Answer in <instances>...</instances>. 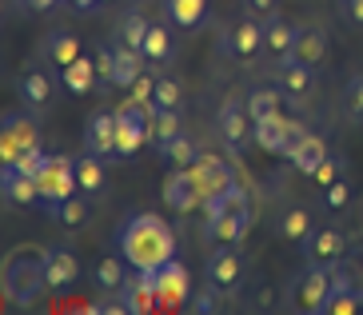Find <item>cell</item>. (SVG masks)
<instances>
[{"instance_id": "15", "label": "cell", "mask_w": 363, "mask_h": 315, "mask_svg": "<svg viewBox=\"0 0 363 315\" xmlns=\"http://www.w3.org/2000/svg\"><path fill=\"white\" fill-rule=\"evenodd\" d=\"M120 299H124V307H128V315H148L156 311V272H136L132 267L128 284H124V292H120Z\"/></svg>"}, {"instance_id": "12", "label": "cell", "mask_w": 363, "mask_h": 315, "mask_svg": "<svg viewBox=\"0 0 363 315\" xmlns=\"http://www.w3.org/2000/svg\"><path fill=\"white\" fill-rule=\"evenodd\" d=\"M284 156H288L299 172H308V176H311L315 164L328 156V140H323L320 132H308V128L291 124V140H288V152H284Z\"/></svg>"}, {"instance_id": "5", "label": "cell", "mask_w": 363, "mask_h": 315, "mask_svg": "<svg viewBox=\"0 0 363 315\" xmlns=\"http://www.w3.org/2000/svg\"><path fill=\"white\" fill-rule=\"evenodd\" d=\"M184 172L192 176V184H196V192H200L203 204H208V200H224L228 192L235 188L232 164H224L220 156H208V152H200V156H196Z\"/></svg>"}, {"instance_id": "38", "label": "cell", "mask_w": 363, "mask_h": 315, "mask_svg": "<svg viewBox=\"0 0 363 315\" xmlns=\"http://www.w3.org/2000/svg\"><path fill=\"white\" fill-rule=\"evenodd\" d=\"M128 104H136V108H144V112H156V80L152 76H136L128 84Z\"/></svg>"}, {"instance_id": "26", "label": "cell", "mask_w": 363, "mask_h": 315, "mask_svg": "<svg viewBox=\"0 0 363 315\" xmlns=\"http://www.w3.org/2000/svg\"><path fill=\"white\" fill-rule=\"evenodd\" d=\"M16 92H21L24 108H36V112L52 104V80H48L44 72H36V68H33V72H24L21 80H16Z\"/></svg>"}, {"instance_id": "31", "label": "cell", "mask_w": 363, "mask_h": 315, "mask_svg": "<svg viewBox=\"0 0 363 315\" xmlns=\"http://www.w3.org/2000/svg\"><path fill=\"white\" fill-rule=\"evenodd\" d=\"M172 24V21H168ZM168 24H152L148 28V40H144V48L140 52L148 56L152 64H168L172 56H176V36H172Z\"/></svg>"}, {"instance_id": "10", "label": "cell", "mask_w": 363, "mask_h": 315, "mask_svg": "<svg viewBox=\"0 0 363 315\" xmlns=\"http://www.w3.org/2000/svg\"><path fill=\"white\" fill-rule=\"evenodd\" d=\"M299 252H303L308 263H315V267H335L347 255V240L335 228H311V236L299 243Z\"/></svg>"}, {"instance_id": "46", "label": "cell", "mask_w": 363, "mask_h": 315, "mask_svg": "<svg viewBox=\"0 0 363 315\" xmlns=\"http://www.w3.org/2000/svg\"><path fill=\"white\" fill-rule=\"evenodd\" d=\"M24 4H28L33 12H48V9H56V0H24Z\"/></svg>"}, {"instance_id": "8", "label": "cell", "mask_w": 363, "mask_h": 315, "mask_svg": "<svg viewBox=\"0 0 363 315\" xmlns=\"http://www.w3.org/2000/svg\"><path fill=\"white\" fill-rule=\"evenodd\" d=\"M144 144H148V112L124 100V108H116V160H132Z\"/></svg>"}, {"instance_id": "13", "label": "cell", "mask_w": 363, "mask_h": 315, "mask_svg": "<svg viewBox=\"0 0 363 315\" xmlns=\"http://www.w3.org/2000/svg\"><path fill=\"white\" fill-rule=\"evenodd\" d=\"M220 132H224V140H228V148H232V152H244V148L256 140V120H252L247 104L228 100L224 112H220Z\"/></svg>"}, {"instance_id": "1", "label": "cell", "mask_w": 363, "mask_h": 315, "mask_svg": "<svg viewBox=\"0 0 363 315\" xmlns=\"http://www.w3.org/2000/svg\"><path fill=\"white\" fill-rule=\"evenodd\" d=\"M116 252L136 267V272H156L168 260H176V231L152 216V211H140L132 216L124 228L116 231Z\"/></svg>"}, {"instance_id": "6", "label": "cell", "mask_w": 363, "mask_h": 315, "mask_svg": "<svg viewBox=\"0 0 363 315\" xmlns=\"http://www.w3.org/2000/svg\"><path fill=\"white\" fill-rule=\"evenodd\" d=\"M36 188H40V200H48V208L68 200V196H76V192H80V184H76V160L48 156L44 168L36 172Z\"/></svg>"}, {"instance_id": "18", "label": "cell", "mask_w": 363, "mask_h": 315, "mask_svg": "<svg viewBox=\"0 0 363 315\" xmlns=\"http://www.w3.org/2000/svg\"><path fill=\"white\" fill-rule=\"evenodd\" d=\"M80 280V260L65 248H52L48 252V263H44V284L48 292H68V287Z\"/></svg>"}, {"instance_id": "16", "label": "cell", "mask_w": 363, "mask_h": 315, "mask_svg": "<svg viewBox=\"0 0 363 315\" xmlns=\"http://www.w3.org/2000/svg\"><path fill=\"white\" fill-rule=\"evenodd\" d=\"M84 148L92 152V156H100V160L116 156V112L88 116V124H84Z\"/></svg>"}, {"instance_id": "17", "label": "cell", "mask_w": 363, "mask_h": 315, "mask_svg": "<svg viewBox=\"0 0 363 315\" xmlns=\"http://www.w3.org/2000/svg\"><path fill=\"white\" fill-rule=\"evenodd\" d=\"M288 60H299V64H308V68H320V64L328 60V32L315 28V24H299Z\"/></svg>"}, {"instance_id": "27", "label": "cell", "mask_w": 363, "mask_h": 315, "mask_svg": "<svg viewBox=\"0 0 363 315\" xmlns=\"http://www.w3.org/2000/svg\"><path fill=\"white\" fill-rule=\"evenodd\" d=\"M144 60H148V56L140 52V48L120 44V48H116V60H112V84H116V88H128L136 76H144Z\"/></svg>"}, {"instance_id": "44", "label": "cell", "mask_w": 363, "mask_h": 315, "mask_svg": "<svg viewBox=\"0 0 363 315\" xmlns=\"http://www.w3.org/2000/svg\"><path fill=\"white\" fill-rule=\"evenodd\" d=\"M347 112H352L355 124H363V76H355L347 84Z\"/></svg>"}, {"instance_id": "19", "label": "cell", "mask_w": 363, "mask_h": 315, "mask_svg": "<svg viewBox=\"0 0 363 315\" xmlns=\"http://www.w3.org/2000/svg\"><path fill=\"white\" fill-rule=\"evenodd\" d=\"M40 56H44V64H52L56 72H65L72 60H80V40H76L72 32H65V28H56V32H48L44 36V44H40Z\"/></svg>"}, {"instance_id": "37", "label": "cell", "mask_w": 363, "mask_h": 315, "mask_svg": "<svg viewBox=\"0 0 363 315\" xmlns=\"http://www.w3.org/2000/svg\"><path fill=\"white\" fill-rule=\"evenodd\" d=\"M279 96H284V88H252V92H247V100H244L247 112H252V120L279 112Z\"/></svg>"}, {"instance_id": "40", "label": "cell", "mask_w": 363, "mask_h": 315, "mask_svg": "<svg viewBox=\"0 0 363 315\" xmlns=\"http://www.w3.org/2000/svg\"><path fill=\"white\" fill-rule=\"evenodd\" d=\"M184 104V88L176 76H156V108H180Z\"/></svg>"}, {"instance_id": "42", "label": "cell", "mask_w": 363, "mask_h": 315, "mask_svg": "<svg viewBox=\"0 0 363 315\" xmlns=\"http://www.w3.org/2000/svg\"><path fill=\"white\" fill-rule=\"evenodd\" d=\"M323 192H328V196H323V204H328V208L331 211H340V208H347V200H352V184H347V179H335V184H328V188H323Z\"/></svg>"}, {"instance_id": "48", "label": "cell", "mask_w": 363, "mask_h": 315, "mask_svg": "<svg viewBox=\"0 0 363 315\" xmlns=\"http://www.w3.org/2000/svg\"><path fill=\"white\" fill-rule=\"evenodd\" d=\"M100 4H112V0H100Z\"/></svg>"}, {"instance_id": "9", "label": "cell", "mask_w": 363, "mask_h": 315, "mask_svg": "<svg viewBox=\"0 0 363 315\" xmlns=\"http://www.w3.org/2000/svg\"><path fill=\"white\" fill-rule=\"evenodd\" d=\"M36 144H40V132H36L28 116L24 112L4 116V124H0V164H16L24 148H36Z\"/></svg>"}, {"instance_id": "14", "label": "cell", "mask_w": 363, "mask_h": 315, "mask_svg": "<svg viewBox=\"0 0 363 315\" xmlns=\"http://www.w3.org/2000/svg\"><path fill=\"white\" fill-rule=\"evenodd\" d=\"M184 299H188V272L176 260H168L164 267H156V304L172 311V307H184Z\"/></svg>"}, {"instance_id": "25", "label": "cell", "mask_w": 363, "mask_h": 315, "mask_svg": "<svg viewBox=\"0 0 363 315\" xmlns=\"http://www.w3.org/2000/svg\"><path fill=\"white\" fill-rule=\"evenodd\" d=\"M291 44H296V28L284 16H264V52L276 60H288Z\"/></svg>"}, {"instance_id": "11", "label": "cell", "mask_w": 363, "mask_h": 315, "mask_svg": "<svg viewBox=\"0 0 363 315\" xmlns=\"http://www.w3.org/2000/svg\"><path fill=\"white\" fill-rule=\"evenodd\" d=\"M264 48V16H240L224 36V52L235 60H256V52Z\"/></svg>"}, {"instance_id": "28", "label": "cell", "mask_w": 363, "mask_h": 315, "mask_svg": "<svg viewBox=\"0 0 363 315\" xmlns=\"http://www.w3.org/2000/svg\"><path fill=\"white\" fill-rule=\"evenodd\" d=\"M164 12L176 28H200L203 16H208V0H164Z\"/></svg>"}, {"instance_id": "41", "label": "cell", "mask_w": 363, "mask_h": 315, "mask_svg": "<svg viewBox=\"0 0 363 315\" xmlns=\"http://www.w3.org/2000/svg\"><path fill=\"white\" fill-rule=\"evenodd\" d=\"M343 176V156H335V152H328V156L315 164V172H311V179L320 184V188H328V184H335V179Z\"/></svg>"}, {"instance_id": "33", "label": "cell", "mask_w": 363, "mask_h": 315, "mask_svg": "<svg viewBox=\"0 0 363 315\" xmlns=\"http://www.w3.org/2000/svg\"><path fill=\"white\" fill-rule=\"evenodd\" d=\"M76 184H80V192H84V196L104 192V160L92 156V152H84V156L76 160Z\"/></svg>"}, {"instance_id": "39", "label": "cell", "mask_w": 363, "mask_h": 315, "mask_svg": "<svg viewBox=\"0 0 363 315\" xmlns=\"http://www.w3.org/2000/svg\"><path fill=\"white\" fill-rule=\"evenodd\" d=\"M148 28H152V21H144L140 12H128V21L120 24V36H124V44H128V48H144Z\"/></svg>"}, {"instance_id": "4", "label": "cell", "mask_w": 363, "mask_h": 315, "mask_svg": "<svg viewBox=\"0 0 363 315\" xmlns=\"http://www.w3.org/2000/svg\"><path fill=\"white\" fill-rule=\"evenodd\" d=\"M247 275V260L244 252L235 248V243H216V252L208 255V263H203V280L216 287V292L224 295H235L240 292V284H244Z\"/></svg>"}, {"instance_id": "29", "label": "cell", "mask_w": 363, "mask_h": 315, "mask_svg": "<svg viewBox=\"0 0 363 315\" xmlns=\"http://www.w3.org/2000/svg\"><path fill=\"white\" fill-rule=\"evenodd\" d=\"M176 136H180V108H156L148 116V144L164 148Z\"/></svg>"}, {"instance_id": "2", "label": "cell", "mask_w": 363, "mask_h": 315, "mask_svg": "<svg viewBox=\"0 0 363 315\" xmlns=\"http://www.w3.org/2000/svg\"><path fill=\"white\" fill-rule=\"evenodd\" d=\"M44 263H48V252H12L9 263H4V295L12 304H33L36 295L44 292Z\"/></svg>"}, {"instance_id": "45", "label": "cell", "mask_w": 363, "mask_h": 315, "mask_svg": "<svg viewBox=\"0 0 363 315\" xmlns=\"http://www.w3.org/2000/svg\"><path fill=\"white\" fill-rule=\"evenodd\" d=\"M340 9H343V16H347V21L363 28V0H340Z\"/></svg>"}, {"instance_id": "47", "label": "cell", "mask_w": 363, "mask_h": 315, "mask_svg": "<svg viewBox=\"0 0 363 315\" xmlns=\"http://www.w3.org/2000/svg\"><path fill=\"white\" fill-rule=\"evenodd\" d=\"M68 4H72L76 12H88V9H92V4H100V0H68Z\"/></svg>"}, {"instance_id": "30", "label": "cell", "mask_w": 363, "mask_h": 315, "mask_svg": "<svg viewBox=\"0 0 363 315\" xmlns=\"http://www.w3.org/2000/svg\"><path fill=\"white\" fill-rule=\"evenodd\" d=\"M128 267L132 263L124 260V255H108V260L96 263V287L100 292H124V284H128Z\"/></svg>"}, {"instance_id": "24", "label": "cell", "mask_w": 363, "mask_h": 315, "mask_svg": "<svg viewBox=\"0 0 363 315\" xmlns=\"http://www.w3.org/2000/svg\"><path fill=\"white\" fill-rule=\"evenodd\" d=\"M315 68H308V64H299V60H284V72H279V88H284V96L288 100H308L311 92H315Z\"/></svg>"}, {"instance_id": "22", "label": "cell", "mask_w": 363, "mask_h": 315, "mask_svg": "<svg viewBox=\"0 0 363 315\" xmlns=\"http://www.w3.org/2000/svg\"><path fill=\"white\" fill-rule=\"evenodd\" d=\"M288 140H291V120L284 112H272L256 120V144L264 152H288Z\"/></svg>"}, {"instance_id": "36", "label": "cell", "mask_w": 363, "mask_h": 315, "mask_svg": "<svg viewBox=\"0 0 363 315\" xmlns=\"http://www.w3.org/2000/svg\"><path fill=\"white\" fill-rule=\"evenodd\" d=\"M160 156L168 160L172 168H188V164H192V160L200 156V148H196V140H188V136L180 132L176 140H168V144L160 148Z\"/></svg>"}, {"instance_id": "3", "label": "cell", "mask_w": 363, "mask_h": 315, "mask_svg": "<svg viewBox=\"0 0 363 315\" xmlns=\"http://www.w3.org/2000/svg\"><path fill=\"white\" fill-rule=\"evenodd\" d=\"M331 284H335V267H315V263H308V272H299L288 287L291 311L320 315L323 304H328V295H331Z\"/></svg>"}, {"instance_id": "43", "label": "cell", "mask_w": 363, "mask_h": 315, "mask_svg": "<svg viewBox=\"0 0 363 315\" xmlns=\"http://www.w3.org/2000/svg\"><path fill=\"white\" fill-rule=\"evenodd\" d=\"M44 160H48V156H44V152H40V144H36V148H24V152H21V160H16L12 168H21V172H28V176H36V172L44 168Z\"/></svg>"}, {"instance_id": "32", "label": "cell", "mask_w": 363, "mask_h": 315, "mask_svg": "<svg viewBox=\"0 0 363 315\" xmlns=\"http://www.w3.org/2000/svg\"><path fill=\"white\" fill-rule=\"evenodd\" d=\"M88 216H92V208H88V196L80 192V196H68V200L52 204V220L60 223V228H84Z\"/></svg>"}, {"instance_id": "35", "label": "cell", "mask_w": 363, "mask_h": 315, "mask_svg": "<svg viewBox=\"0 0 363 315\" xmlns=\"http://www.w3.org/2000/svg\"><path fill=\"white\" fill-rule=\"evenodd\" d=\"M311 228H315V220H311L308 208H288L284 211V220H279V236L291 243H303L311 236Z\"/></svg>"}, {"instance_id": "20", "label": "cell", "mask_w": 363, "mask_h": 315, "mask_svg": "<svg viewBox=\"0 0 363 315\" xmlns=\"http://www.w3.org/2000/svg\"><path fill=\"white\" fill-rule=\"evenodd\" d=\"M0 192H4V200H9V204H21V208H28V204L40 200L36 176H28V172H21V168H12V164H4V172H0Z\"/></svg>"}, {"instance_id": "34", "label": "cell", "mask_w": 363, "mask_h": 315, "mask_svg": "<svg viewBox=\"0 0 363 315\" xmlns=\"http://www.w3.org/2000/svg\"><path fill=\"white\" fill-rule=\"evenodd\" d=\"M96 68H100V64H92L88 56L72 60V64L65 68V88H68V92H76V96L92 92V84H96Z\"/></svg>"}, {"instance_id": "21", "label": "cell", "mask_w": 363, "mask_h": 315, "mask_svg": "<svg viewBox=\"0 0 363 315\" xmlns=\"http://www.w3.org/2000/svg\"><path fill=\"white\" fill-rule=\"evenodd\" d=\"M363 304V284H352V275L335 272V284H331V295L323 304V315H355Z\"/></svg>"}, {"instance_id": "23", "label": "cell", "mask_w": 363, "mask_h": 315, "mask_svg": "<svg viewBox=\"0 0 363 315\" xmlns=\"http://www.w3.org/2000/svg\"><path fill=\"white\" fill-rule=\"evenodd\" d=\"M164 204H168L172 211H192V208H200V192H196V184H192V176L184 168H176L168 176V184H164Z\"/></svg>"}, {"instance_id": "7", "label": "cell", "mask_w": 363, "mask_h": 315, "mask_svg": "<svg viewBox=\"0 0 363 315\" xmlns=\"http://www.w3.org/2000/svg\"><path fill=\"white\" fill-rule=\"evenodd\" d=\"M247 223H252V216H247V196H244V188H232L228 192V208L216 220H208V236L216 243H240Z\"/></svg>"}]
</instances>
